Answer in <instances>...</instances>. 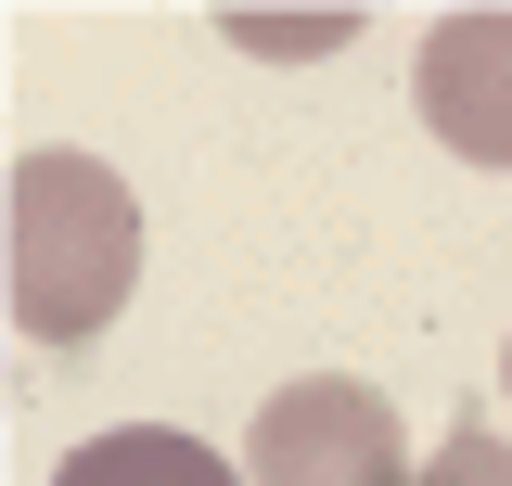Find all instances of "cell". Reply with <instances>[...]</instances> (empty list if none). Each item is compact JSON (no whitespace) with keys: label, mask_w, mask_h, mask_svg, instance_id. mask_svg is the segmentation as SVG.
Returning <instances> with one entry per match:
<instances>
[{"label":"cell","mask_w":512,"mask_h":486,"mask_svg":"<svg viewBox=\"0 0 512 486\" xmlns=\"http://www.w3.org/2000/svg\"><path fill=\"white\" fill-rule=\"evenodd\" d=\"M423 486H512V448L500 435H448L436 461H423Z\"/></svg>","instance_id":"cell-6"},{"label":"cell","mask_w":512,"mask_h":486,"mask_svg":"<svg viewBox=\"0 0 512 486\" xmlns=\"http://www.w3.org/2000/svg\"><path fill=\"white\" fill-rule=\"evenodd\" d=\"M410 103L461 167H512V13H448L410 64Z\"/></svg>","instance_id":"cell-3"},{"label":"cell","mask_w":512,"mask_h":486,"mask_svg":"<svg viewBox=\"0 0 512 486\" xmlns=\"http://www.w3.org/2000/svg\"><path fill=\"white\" fill-rule=\"evenodd\" d=\"M500 384H512V346H500Z\"/></svg>","instance_id":"cell-7"},{"label":"cell","mask_w":512,"mask_h":486,"mask_svg":"<svg viewBox=\"0 0 512 486\" xmlns=\"http://www.w3.org/2000/svg\"><path fill=\"white\" fill-rule=\"evenodd\" d=\"M231 39H244V52L308 64V52H346V13H231Z\"/></svg>","instance_id":"cell-5"},{"label":"cell","mask_w":512,"mask_h":486,"mask_svg":"<svg viewBox=\"0 0 512 486\" xmlns=\"http://www.w3.org/2000/svg\"><path fill=\"white\" fill-rule=\"evenodd\" d=\"M141 282V192L77 154V141H39L13 167V320L39 346H90L103 320Z\"/></svg>","instance_id":"cell-1"},{"label":"cell","mask_w":512,"mask_h":486,"mask_svg":"<svg viewBox=\"0 0 512 486\" xmlns=\"http://www.w3.org/2000/svg\"><path fill=\"white\" fill-rule=\"evenodd\" d=\"M244 474H256V486H423V474H410L397 410H384L372 384H333V371L282 384V397L256 410Z\"/></svg>","instance_id":"cell-2"},{"label":"cell","mask_w":512,"mask_h":486,"mask_svg":"<svg viewBox=\"0 0 512 486\" xmlns=\"http://www.w3.org/2000/svg\"><path fill=\"white\" fill-rule=\"evenodd\" d=\"M52 486H256V474L218 461V448L180 435V423H116V435H90V448H64Z\"/></svg>","instance_id":"cell-4"}]
</instances>
